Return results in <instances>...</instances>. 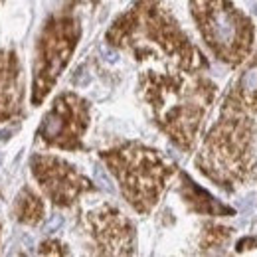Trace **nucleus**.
Listing matches in <instances>:
<instances>
[{"mask_svg": "<svg viewBox=\"0 0 257 257\" xmlns=\"http://www.w3.org/2000/svg\"><path fill=\"white\" fill-rule=\"evenodd\" d=\"M107 42L137 60H166L190 73L208 69L204 54L180 28L164 0H137L111 24Z\"/></svg>", "mask_w": 257, "mask_h": 257, "instance_id": "f257e3e1", "label": "nucleus"}, {"mask_svg": "<svg viewBox=\"0 0 257 257\" xmlns=\"http://www.w3.org/2000/svg\"><path fill=\"white\" fill-rule=\"evenodd\" d=\"M141 93L162 133L184 153L196 147L200 128L214 103L216 85L198 73L141 75Z\"/></svg>", "mask_w": 257, "mask_h": 257, "instance_id": "f03ea898", "label": "nucleus"}, {"mask_svg": "<svg viewBox=\"0 0 257 257\" xmlns=\"http://www.w3.org/2000/svg\"><path fill=\"white\" fill-rule=\"evenodd\" d=\"M198 170L214 184L233 190L257 174V123L241 101L227 91L220 117L196 157Z\"/></svg>", "mask_w": 257, "mask_h": 257, "instance_id": "7ed1b4c3", "label": "nucleus"}, {"mask_svg": "<svg viewBox=\"0 0 257 257\" xmlns=\"http://www.w3.org/2000/svg\"><path fill=\"white\" fill-rule=\"evenodd\" d=\"M99 157L117 178L125 200L139 214H149L159 204L174 174L170 162L141 143H125L99 153Z\"/></svg>", "mask_w": 257, "mask_h": 257, "instance_id": "20e7f679", "label": "nucleus"}, {"mask_svg": "<svg viewBox=\"0 0 257 257\" xmlns=\"http://www.w3.org/2000/svg\"><path fill=\"white\" fill-rule=\"evenodd\" d=\"M192 18L212 54L227 65H239L249 58L255 30L241 10L229 0H190Z\"/></svg>", "mask_w": 257, "mask_h": 257, "instance_id": "39448f33", "label": "nucleus"}, {"mask_svg": "<svg viewBox=\"0 0 257 257\" xmlns=\"http://www.w3.org/2000/svg\"><path fill=\"white\" fill-rule=\"evenodd\" d=\"M73 2H69L62 12L48 18L44 24L38 44H36V64H34V85H32V103L40 105L56 81L60 79L65 65L69 64L71 54L77 48L81 24L79 18L71 12Z\"/></svg>", "mask_w": 257, "mask_h": 257, "instance_id": "423d86ee", "label": "nucleus"}, {"mask_svg": "<svg viewBox=\"0 0 257 257\" xmlns=\"http://www.w3.org/2000/svg\"><path fill=\"white\" fill-rule=\"evenodd\" d=\"M89 127V103L75 93L56 97L38 128V139L46 147L62 151H83V135Z\"/></svg>", "mask_w": 257, "mask_h": 257, "instance_id": "0eeeda50", "label": "nucleus"}, {"mask_svg": "<svg viewBox=\"0 0 257 257\" xmlns=\"http://www.w3.org/2000/svg\"><path fill=\"white\" fill-rule=\"evenodd\" d=\"M34 178L58 208H69L81 194L93 192V182L60 157L34 155L30 161Z\"/></svg>", "mask_w": 257, "mask_h": 257, "instance_id": "6e6552de", "label": "nucleus"}, {"mask_svg": "<svg viewBox=\"0 0 257 257\" xmlns=\"http://www.w3.org/2000/svg\"><path fill=\"white\" fill-rule=\"evenodd\" d=\"M85 225L97 253L128 255L135 251V225L119 208L99 206L85 216Z\"/></svg>", "mask_w": 257, "mask_h": 257, "instance_id": "1a4fd4ad", "label": "nucleus"}, {"mask_svg": "<svg viewBox=\"0 0 257 257\" xmlns=\"http://www.w3.org/2000/svg\"><path fill=\"white\" fill-rule=\"evenodd\" d=\"M22 65L12 50H0V123L22 113Z\"/></svg>", "mask_w": 257, "mask_h": 257, "instance_id": "9d476101", "label": "nucleus"}, {"mask_svg": "<svg viewBox=\"0 0 257 257\" xmlns=\"http://www.w3.org/2000/svg\"><path fill=\"white\" fill-rule=\"evenodd\" d=\"M180 196L184 204L196 214H206V216H233L235 214L233 208L222 204L212 194L200 188L186 172H180Z\"/></svg>", "mask_w": 257, "mask_h": 257, "instance_id": "9b49d317", "label": "nucleus"}, {"mask_svg": "<svg viewBox=\"0 0 257 257\" xmlns=\"http://www.w3.org/2000/svg\"><path fill=\"white\" fill-rule=\"evenodd\" d=\"M231 89L249 113H257V56L247 62Z\"/></svg>", "mask_w": 257, "mask_h": 257, "instance_id": "f8f14e48", "label": "nucleus"}, {"mask_svg": "<svg viewBox=\"0 0 257 257\" xmlns=\"http://www.w3.org/2000/svg\"><path fill=\"white\" fill-rule=\"evenodd\" d=\"M14 216L18 222L26 225H36L44 218V202L30 186H24L22 192L16 198L14 206Z\"/></svg>", "mask_w": 257, "mask_h": 257, "instance_id": "ddd939ff", "label": "nucleus"}, {"mask_svg": "<svg viewBox=\"0 0 257 257\" xmlns=\"http://www.w3.org/2000/svg\"><path fill=\"white\" fill-rule=\"evenodd\" d=\"M231 239V227L218 224H206L202 227L200 235V249L202 251H218L225 247V243Z\"/></svg>", "mask_w": 257, "mask_h": 257, "instance_id": "4468645a", "label": "nucleus"}, {"mask_svg": "<svg viewBox=\"0 0 257 257\" xmlns=\"http://www.w3.org/2000/svg\"><path fill=\"white\" fill-rule=\"evenodd\" d=\"M60 247H64L60 241H54V239H50V241H44L42 243V247H40V253H46V255H50V253H67V249H60Z\"/></svg>", "mask_w": 257, "mask_h": 257, "instance_id": "2eb2a0df", "label": "nucleus"}, {"mask_svg": "<svg viewBox=\"0 0 257 257\" xmlns=\"http://www.w3.org/2000/svg\"><path fill=\"white\" fill-rule=\"evenodd\" d=\"M0 2H2V0H0Z\"/></svg>", "mask_w": 257, "mask_h": 257, "instance_id": "dca6fc26", "label": "nucleus"}]
</instances>
